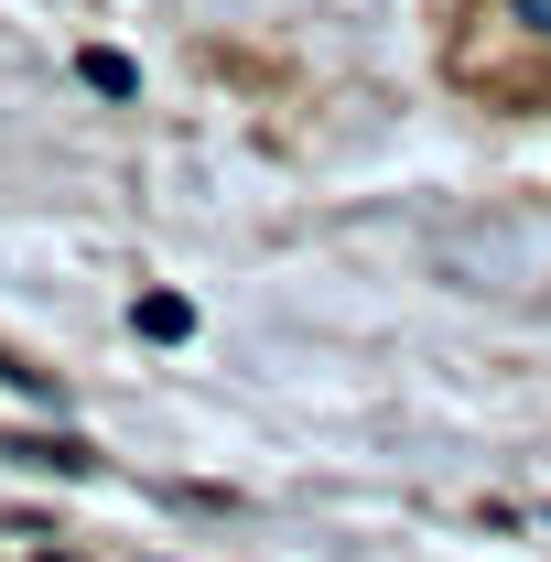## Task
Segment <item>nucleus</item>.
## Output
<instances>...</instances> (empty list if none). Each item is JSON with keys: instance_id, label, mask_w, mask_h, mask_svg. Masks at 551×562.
I'll use <instances>...</instances> for the list:
<instances>
[{"instance_id": "obj_1", "label": "nucleus", "mask_w": 551, "mask_h": 562, "mask_svg": "<svg viewBox=\"0 0 551 562\" xmlns=\"http://www.w3.org/2000/svg\"><path fill=\"white\" fill-rule=\"evenodd\" d=\"M497 22H508L530 55H551V0H497Z\"/></svg>"}, {"instance_id": "obj_2", "label": "nucleus", "mask_w": 551, "mask_h": 562, "mask_svg": "<svg viewBox=\"0 0 551 562\" xmlns=\"http://www.w3.org/2000/svg\"><path fill=\"white\" fill-rule=\"evenodd\" d=\"M184 325H195V314H184V303H173V292H151V303H140V336H162V347H173V336H184Z\"/></svg>"}, {"instance_id": "obj_3", "label": "nucleus", "mask_w": 551, "mask_h": 562, "mask_svg": "<svg viewBox=\"0 0 551 562\" xmlns=\"http://www.w3.org/2000/svg\"><path fill=\"white\" fill-rule=\"evenodd\" d=\"M87 87H98V98H131L140 76H131V55H87Z\"/></svg>"}]
</instances>
